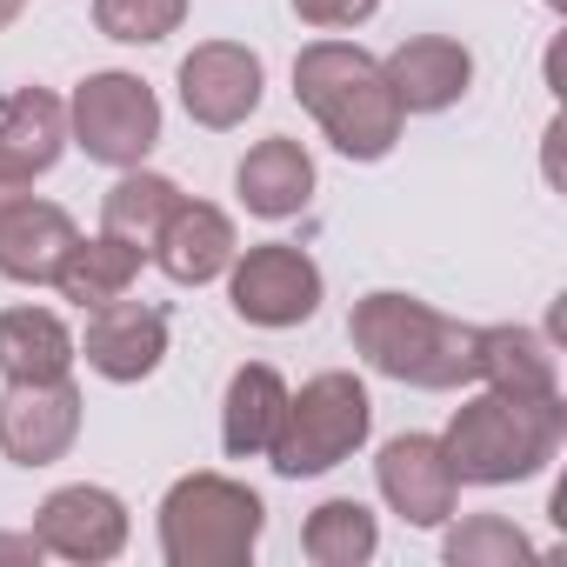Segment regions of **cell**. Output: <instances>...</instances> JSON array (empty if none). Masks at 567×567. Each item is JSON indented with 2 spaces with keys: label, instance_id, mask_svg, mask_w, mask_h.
I'll list each match as a JSON object with an SVG mask.
<instances>
[{
  "label": "cell",
  "instance_id": "obj_1",
  "mask_svg": "<svg viewBox=\"0 0 567 567\" xmlns=\"http://www.w3.org/2000/svg\"><path fill=\"white\" fill-rule=\"evenodd\" d=\"M348 341H354V354L374 374H388L401 388H427V394L467 388L474 361H481V328L447 321V315H434L414 295H368V301H354Z\"/></svg>",
  "mask_w": 567,
  "mask_h": 567
},
{
  "label": "cell",
  "instance_id": "obj_2",
  "mask_svg": "<svg viewBox=\"0 0 567 567\" xmlns=\"http://www.w3.org/2000/svg\"><path fill=\"white\" fill-rule=\"evenodd\" d=\"M560 434H567L560 394H501V388H487L467 408H454L441 447H447L454 481L507 487V481H534L560 454Z\"/></svg>",
  "mask_w": 567,
  "mask_h": 567
},
{
  "label": "cell",
  "instance_id": "obj_3",
  "mask_svg": "<svg viewBox=\"0 0 567 567\" xmlns=\"http://www.w3.org/2000/svg\"><path fill=\"white\" fill-rule=\"evenodd\" d=\"M295 101L321 121V134L348 154V161H388L401 141V101L381 74L374 54H361L354 41H315L295 54Z\"/></svg>",
  "mask_w": 567,
  "mask_h": 567
},
{
  "label": "cell",
  "instance_id": "obj_4",
  "mask_svg": "<svg viewBox=\"0 0 567 567\" xmlns=\"http://www.w3.org/2000/svg\"><path fill=\"white\" fill-rule=\"evenodd\" d=\"M260 527H267L260 494L227 474H181L161 501L167 567H247L260 547Z\"/></svg>",
  "mask_w": 567,
  "mask_h": 567
},
{
  "label": "cell",
  "instance_id": "obj_5",
  "mask_svg": "<svg viewBox=\"0 0 567 567\" xmlns=\"http://www.w3.org/2000/svg\"><path fill=\"white\" fill-rule=\"evenodd\" d=\"M368 427H374L368 388L334 368V374H315L301 394H288V414H280V434H274L267 461H274L280 481H308V474H328V467L354 461Z\"/></svg>",
  "mask_w": 567,
  "mask_h": 567
},
{
  "label": "cell",
  "instance_id": "obj_6",
  "mask_svg": "<svg viewBox=\"0 0 567 567\" xmlns=\"http://www.w3.org/2000/svg\"><path fill=\"white\" fill-rule=\"evenodd\" d=\"M68 141L101 167H141L161 141V101L141 74H87L68 101Z\"/></svg>",
  "mask_w": 567,
  "mask_h": 567
},
{
  "label": "cell",
  "instance_id": "obj_7",
  "mask_svg": "<svg viewBox=\"0 0 567 567\" xmlns=\"http://www.w3.org/2000/svg\"><path fill=\"white\" fill-rule=\"evenodd\" d=\"M227 301L247 328H301L321 308V267L288 240L247 247L227 260Z\"/></svg>",
  "mask_w": 567,
  "mask_h": 567
},
{
  "label": "cell",
  "instance_id": "obj_8",
  "mask_svg": "<svg viewBox=\"0 0 567 567\" xmlns=\"http://www.w3.org/2000/svg\"><path fill=\"white\" fill-rule=\"evenodd\" d=\"M81 441V388L61 381H8L0 394V454L21 467H54Z\"/></svg>",
  "mask_w": 567,
  "mask_h": 567
},
{
  "label": "cell",
  "instance_id": "obj_9",
  "mask_svg": "<svg viewBox=\"0 0 567 567\" xmlns=\"http://www.w3.org/2000/svg\"><path fill=\"white\" fill-rule=\"evenodd\" d=\"M34 540L41 554L54 560H81V567H101L127 547V501L94 487V481H74V487H54L34 514Z\"/></svg>",
  "mask_w": 567,
  "mask_h": 567
},
{
  "label": "cell",
  "instance_id": "obj_10",
  "mask_svg": "<svg viewBox=\"0 0 567 567\" xmlns=\"http://www.w3.org/2000/svg\"><path fill=\"white\" fill-rule=\"evenodd\" d=\"M260 87H267L260 54L240 48V41H200L181 61V107H187L194 127H214V134L240 127L260 107Z\"/></svg>",
  "mask_w": 567,
  "mask_h": 567
},
{
  "label": "cell",
  "instance_id": "obj_11",
  "mask_svg": "<svg viewBox=\"0 0 567 567\" xmlns=\"http://www.w3.org/2000/svg\"><path fill=\"white\" fill-rule=\"evenodd\" d=\"M81 361L101 374V381H147L161 361H167V315L147 308V301H107V308H87V334L74 341Z\"/></svg>",
  "mask_w": 567,
  "mask_h": 567
},
{
  "label": "cell",
  "instance_id": "obj_12",
  "mask_svg": "<svg viewBox=\"0 0 567 567\" xmlns=\"http://www.w3.org/2000/svg\"><path fill=\"white\" fill-rule=\"evenodd\" d=\"M374 481H381V501H388L408 527H441V520L454 514V494H461V481H454V467H447V447H441L434 434H401V441H388L381 461H374Z\"/></svg>",
  "mask_w": 567,
  "mask_h": 567
},
{
  "label": "cell",
  "instance_id": "obj_13",
  "mask_svg": "<svg viewBox=\"0 0 567 567\" xmlns=\"http://www.w3.org/2000/svg\"><path fill=\"white\" fill-rule=\"evenodd\" d=\"M381 74H388L401 114H441L474 87V54L447 34H414L381 61Z\"/></svg>",
  "mask_w": 567,
  "mask_h": 567
},
{
  "label": "cell",
  "instance_id": "obj_14",
  "mask_svg": "<svg viewBox=\"0 0 567 567\" xmlns=\"http://www.w3.org/2000/svg\"><path fill=\"white\" fill-rule=\"evenodd\" d=\"M234 254H240L234 220L214 200H187V194H181V207L167 214V227L154 240V260H161V274L174 280V288H207V280L227 274Z\"/></svg>",
  "mask_w": 567,
  "mask_h": 567
},
{
  "label": "cell",
  "instance_id": "obj_15",
  "mask_svg": "<svg viewBox=\"0 0 567 567\" xmlns=\"http://www.w3.org/2000/svg\"><path fill=\"white\" fill-rule=\"evenodd\" d=\"M234 194H240V207L260 214V220H288V214H301V207L315 200V154H308L295 134H267V141H254V147L240 154Z\"/></svg>",
  "mask_w": 567,
  "mask_h": 567
},
{
  "label": "cell",
  "instance_id": "obj_16",
  "mask_svg": "<svg viewBox=\"0 0 567 567\" xmlns=\"http://www.w3.org/2000/svg\"><path fill=\"white\" fill-rule=\"evenodd\" d=\"M68 147V101L48 87H14L0 101V174L8 181H41Z\"/></svg>",
  "mask_w": 567,
  "mask_h": 567
},
{
  "label": "cell",
  "instance_id": "obj_17",
  "mask_svg": "<svg viewBox=\"0 0 567 567\" xmlns=\"http://www.w3.org/2000/svg\"><path fill=\"white\" fill-rule=\"evenodd\" d=\"M74 220L54 207V200H34L21 194L8 214H0V274L21 280V288H48V280L61 274L68 247H74Z\"/></svg>",
  "mask_w": 567,
  "mask_h": 567
},
{
  "label": "cell",
  "instance_id": "obj_18",
  "mask_svg": "<svg viewBox=\"0 0 567 567\" xmlns=\"http://www.w3.org/2000/svg\"><path fill=\"white\" fill-rule=\"evenodd\" d=\"M280 414H288V381H280L267 361L234 368L227 401H220V447L234 461H260L280 434Z\"/></svg>",
  "mask_w": 567,
  "mask_h": 567
},
{
  "label": "cell",
  "instance_id": "obj_19",
  "mask_svg": "<svg viewBox=\"0 0 567 567\" xmlns=\"http://www.w3.org/2000/svg\"><path fill=\"white\" fill-rule=\"evenodd\" d=\"M74 361H81V348L54 308H8L0 315V374L8 381H61Z\"/></svg>",
  "mask_w": 567,
  "mask_h": 567
},
{
  "label": "cell",
  "instance_id": "obj_20",
  "mask_svg": "<svg viewBox=\"0 0 567 567\" xmlns=\"http://www.w3.org/2000/svg\"><path fill=\"white\" fill-rule=\"evenodd\" d=\"M141 247H127V240H114V234H94V240H74L68 247V260H61V274H54V288L87 315V308H107V301H121L134 280H141Z\"/></svg>",
  "mask_w": 567,
  "mask_h": 567
},
{
  "label": "cell",
  "instance_id": "obj_21",
  "mask_svg": "<svg viewBox=\"0 0 567 567\" xmlns=\"http://www.w3.org/2000/svg\"><path fill=\"white\" fill-rule=\"evenodd\" d=\"M474 381H487L501 394H560V361L534 328H481Z\"/></svg>",
  "mask_w": 567,
  "mask_h": 567
},
{
  "label": "cell",
  "instance_id": "obj_22",
  "mask_svg": "<svg viewBox=\"0 0 567 567\" xmlns=\"http://www.w3.org/2000/svg\"><path fill=\"white\" fill-rule=\"evenodd\" d=\"M174 207H181V187H174L167 174L121 167V181H114L107 200H101V234H114V240H127V247H141V254H154V240H161V227H167Z\"/></svg>",
  "mask_w": 567,
  "mask_h": 567
},
{
  "label": "cell",
  "instance_id": "obj_23",
  "mask_svg": "<svg viewBox=\"0 0 567 567\" xmlns=\"http://www.w3.org/2000/svg\"><path fill=\"white\" fill-rule=\"evenodd\" d=\"M301 547L315 567H368L381 547V527L361 501H321L301 527Z\"/></svg>",
  "mask_w": 567,
  "mask_h": 567
},
{
  "label": "cell",
  "instance_id": "obj_24",
  "mask_svg": "<svg viewBox=\"0 0 567 567\" xmlns=\"http://www.w3.org/2000/svg\"><path fill=\"white\" fill-rule=\"evenodd\" d=\"M441 560L447 567H514V560H534V540L501 514H474L441 540Z\"/></svg>",
  "mask_w": 567,
  "mask_h": 567
},
{
  "label": "cell",
  "instance_id": "obj_25",
  "mask_svg": "<svg viewBox=\"0 0 567 567\" xmlns=\"http://www.w3.org/2000/svg\"><path fill=\"white\" fill-rule=\"evenodd\" d=\"M187 21V0H94V28L121 48H154Z\"/></svg>",
  "mask_w": 567,
  "mask_h": 567
},
{
  "label": "cell",
  "instance_id": "obj_26",
  "mask_svg": "<svg viewBox=\"0 0 567 567\" xmlns=\"http://www.w3.org/2000/svg\"><path fill=\"white\" fill-rule=\"evenodd\" d=\"M374 8H381V0H295V14H301L308 28H321V34L361 28V21H374Z\"/></svg>",
  "mask_w": 567,
  "mask_h": 567
},
{
  "label": "cell",
  "instance_id": "obj_27",
  "mask_svg": "<svg viewBox=\"0 0 567 567\" xmlns=\"http://www.w3.org/2000/svg\"><path fill=\"white\" fill-rule=\"evenodd\" d=\"M34 560H41L34 534H0V567H34Z\"/></svg>",
  "mask_w": 567,
  "mask_h": 567
},
{
  "label": "cell",
  "instance_id": "obj_28",
  "mask_svg": "<svg viewBox=\"0 0 567 567\" xmlns=\"http://www.w3.org/2000/svg\"><path fill=\"white\" fill-rule=\"evenodd\" d=\"M21 194H28V187H21V181H8V174H0V214H8V207H14V200H21Z\"/></svg>",
  "mask_w": 567,
  "mask_h": 567
},
{
  "label": "cell",
  "instance_id": "obj_29",
  "mask_svg": "<svg viewBox=\"0 0 567 567\" xmlns=\"http://www.w3.org/2000/svg\"><path fill=\"white\" fill-rule=\"evenodd\" d=\"M14 14H21V0H0V28H14Z\"/></svg>",
  "mask_w": 567,
  "mask_h": 567
},
{
  "label": "cell",
  "instance_id": "obj_30",
  "mask_svg": "<svg viewBox=\"0 0 567 567\" xmlns=\"http://www.w3.org/2000/svg\"><path fill=\"white\" fill-rule=\"evenodd\" d=\"M547 8H567V0H547Z\"/></svg>",
  "mask_w": 567,
  "mask_h": 567
},
{
  "label": "cell",
  "instance_id": "obj_31",
  "mask_svg": "<svg viewBox=\"0 0 567 567\" xmlns=\"http://www.w3.org/2000/svg\"><path fill=\"white\" fill-rule=\"evenodd\" d=\"M21 8H28V0H21Z\"/></svg>",
  "mask_w": 567,
  "mask_h": 567
}]
</instances>
